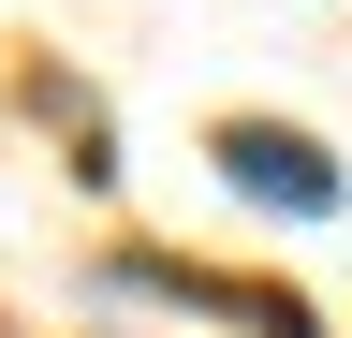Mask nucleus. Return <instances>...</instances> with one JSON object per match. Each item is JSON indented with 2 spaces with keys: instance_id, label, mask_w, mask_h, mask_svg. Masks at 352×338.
I'll use <instances>...</instances> for the list:
<instances>
[{
  "instance_id": "f257e3e1",
  "label": "nucleus",
  "mask_w": 352,
  "mask_h": 338,
  "mask_svg": "<svg viewBox=\"0 0 352 338\" xmlns=\"http://www.w3.org/2000/svg\"><path fill=\"white\" fill-rule=\"evenodd\" d=\"M206 162H220V191L279 206V221H338V162L308 147V133H279V118H220Z\"/></svg>"
}]
</instances>
